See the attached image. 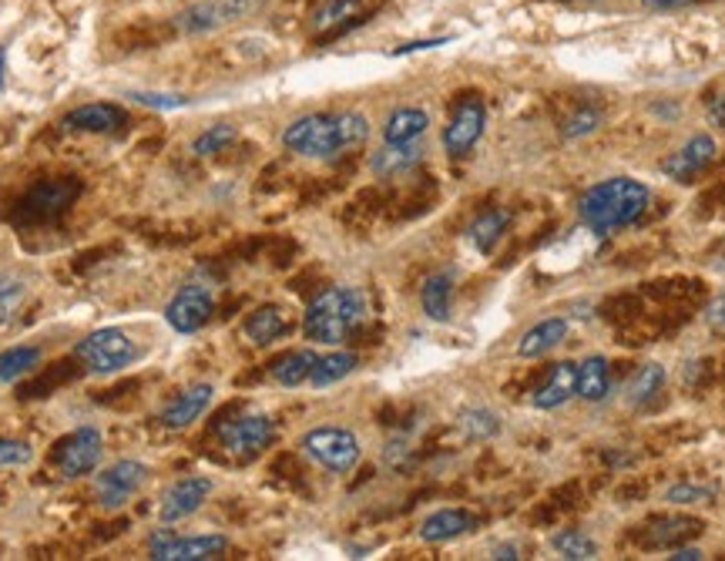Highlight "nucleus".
Returning <instances> with one entry per match:
<instances>
[{"label":"nucleus","mask_w":725,"mask_h":561,"mask_svg":"<svg viewBox=\"0 0 725 561\" xmlns=\"http://www.w3.org/2000/svg\"><path fill=\"white\" fill-rule=\"evenodd\" d=\"M128 124V114L118 104L98 101V104H81L64 114L68 131H84V134H114Z\"/></svg>","instance_id":"15"},{"label":"nucleus","mask_w":725,"mask_h":561,"mask_svg":"<svg viewBox=\"0 0 725 561\" xmlns=\"http://www.w3.org/2000/svg\"><path fill=\"white\" fill-rule=\"evenodd\" d=\"M275 441V424L265 413H245L219 424V444L235 458H252Z\"/></svg>","instance_id":"8"},{"label":"nucleus","mask_w":725,"mask_h":561,"mask_svg":"<svg viewBox=\"0 0 725 561\" xmlns=\"http://www.w3.org/2000/svg\"><path fill=\"white\" fill-rule=\"evenodd\" d=\"M74 357L91 370V373H118L124 367H131L138 360V347L134 340L118 330V327H104V330H94L88 333L78 347H74Z\"/></svg>","instance_id":"4"},{"label":"nucleus","mask_w":725,"mask_h":561,"mask_svg":"<svg viewBox=\"0 0 725 561\" xmlns=\"http://www.w3.org/2000/svg\"><path fill=\"white\" fill-rule=\"evenodd\" d=\"M652 192L635 182V179H605L598 186H592L582 202H577V216L592 232H615L625 229L632 222L642 219V212L648 209Z\"/></svg>","instance_id":"2"},{"label":"nucleus","mask_w":725,"mask_h":561,"mask_svg":"<svg viewBox=\"0 0 725 561\" xmlns=\"http://www.w3.org/2000/svg\"><path fill=\"white\" fill-rule=\"evenodd\" d=\"M209 494H212V481L202 478V474H189V478H182V481L165 488L162 504H159V518L165 524L185 521V518H192L209 501Z\"/></svg>","instance_id":"14"},{"label":"nucleus","mask_w":725,"mask_h":561,"mask_svg":"<svg viewBox=\"0 0 725 561\" xmlns=\"http://www.w3.org/2000/svg\"><path fill=\"white\" fill-rule=\"evenodd\" d=\"M551 544L567 561H592V558H598V544L585 531H561V534L551 538Z\"/></svg>","instance_id":"32"},{"label":"nucleus","mask_w":725,"mask_h":561,"mask_svg":"<svg viewBox=\"0 0 725 561\" xmlns=\"http://www.w3.org/2000/svg\"><path fill=\"white\" fill-rule=\"evenodd\" d=\"M313 367H316V353L313 350H289L279 360H272L269 377L279 387H300V383H310Z\"/></svg>","instance_id":"26"},{"label":"nucleus","mask_w":725,"mask_h":561,"mask_svg":"<svg viewBox=\"0 0 725 561\" xmlns=\"http://www.w3.org/2000/svg\"><path fill=\"white\" fill-rule=\"evenodd\" d=\"M152 558L155 561H209V558H222L229 551V538L225 534H195V538H182L169 528H159L149 538Z\"/></svg>","instance_id":"7"},{"label":"nucleus","mask_w":725,"mask_h":561,"mask_svg":"<svg viewBox=\"0 0 725 561\" xmlns=\"http://www.w3.org/2000/svg\"><path fill=\"white\" fill-rule=\"evenodd\" d=\"M366 320H370V300L363 290L330 287L310 303V310L303 317V333L316 343L340 347L353 333H360Z\"/></svg>","instance_id":"1"},{"label":"nucleus","mask_w":725,"mask_h":561,"mask_svg":"<svg viewBox=\"0 0 725 561\" xmlns=\"http://www.w3.org/2000/svg\"><path fill=\"white\" fill-rule=\"evenodd\" d=\"M38 360H41V350L31 347V343L4 350V353H0V383H14V380H21L28 370L38 367Z\"/></svg>","instance_id":"31"},{"label":"nucleus","mask_w":725,"mask_h":561,"mask_svg":"<svg viewBox=\"0 0 725 561\" xmlns=\"http://www.w3.org/2000/svg\"><path fill=\"white\" fill-rule=\"evenodd\" d=\"M662 383H665V370H662L658 363H648V367H642V370L632 377V383H628V400H632V403H648V400L662 390Z\"/></svg>","instance_id":"35"},{"label":"nucleus","mask_w":725,"mask_h":561,"mask_svg":"<svg viewBox=\"0 0 725 561\" xmlns=\"http://www.w3.org/2000/svg\"><path fill=\"white\" fill-rule=\"evenodd\" d=\"M34 461L31 444L24 441H11V438H0V468H24Z\"/></svg>","instance_id":"38"},{"label":"nucleus","mask_w":725,"mask_h":561,"mask_svg":"<svg viewBox=\"0 0 725 561\" xmlns=\"http://www.w3.org/2000/svg\"><path fill=\"white\" fill-rule=\"evenodd\" d=\"M212 397H215V387H212V383H195V387L182 390V393L162 410V424H165L169 431H185V428H192L195 420L209 410Z\"/></svg>","instance_id":"16"},{"label":"nucleus","mask_w":725,"mask_h":561,"mask_svg":"<svg viewBox=\"0 0 725 561\" xmlns=\"http://www.w3.org/2000/svg\"><path fill=\"white\" fill-rule=\"evenodd\" d=\"M484 124H487V108H484V101L481 98H464L457 108H454V114H451V121H447V128H444V149H447V156H467L477 142H481V134H484Z\"/></svg>","instance_id":"12"},{"label":"nucleus","mask_w":725,"mask_h":561,"mask_svg":"<svg viewBox=\"0 0 725 561\" xmlns=\"http://www.w3.org/2000/svg\"><path fill=\"white\" fill-rule=\"evenodd\" d=\"M24 297H28L24 279H18V276H0V327L14 320V313L21 310Z\"/></svg>","instance_id":"36"},{"label":"nucleus","mask_w":725,"mask_h":561,"mask_svg":"<svg viewBox=\"0 0 725 561\" xmlns=\"http://www.w3.org/2000/svg\"><path fill=\"white\" fill-rule=\"evenodd\" d=\"M491 558H521L517 554V548L514 544H501V548H494V554Z\"/></svg>","instance_id":"44"},{"label":"nucleus","mask_w":725,"mask_h":561,"mask_svg":"<svg viewBox=\"0 0 725 561\" xmlns=\"http://www.w3.org/2000/svg\"><path fill=\"white\" fill-rule=\"evenodd\" d=\"M239 138V131H235V124H212L209 131H202L195 142H192V152L199 156V159H209V156H219V152H225L232 142Z\"/></svg>","instance_id":"33"},{"label":"nucleus","mask_w":725,"mask_h":561,"mask_svg":"<svg viewBox=\"0 0 725 561\" xmlns=\"http://www.w3.org/2000/svg\"><path fill=\"white\" fill-rule=\"evenodd\" d=\"M645 4H652V8H678V4H685V0H645Z\"/></svg>","instance_id":"45"},{"label":"nucleus","mask_w":725,"mask_h":561,"mask_svg":"<svg viewBox=\"0 0 725 561\" xmlns=\"http://www.w3.org/2000/svg\"><path fill=\"white\" fill-rule=\"evenodd\" d=\"M602 128V111L598 108H592V104H585V108H577V111H571L567 118H564V138H585V134H592V131H598Z\"/></svg>","instance_id":"37"},{"label":"nucleus","mask_w":725,"mask_h":561,"mask_svg":"<svg viewBox=\"0 0 725 561\" xmlns=\"http://www.w3.org/2000/svg\"><path fill=\"white\" fill-rule=\"evenodd\" d=\"M356 367H360V357H356V353H350V350H333V353H326V357H316V367H313V373H310V383H313L316 390L333 387V383L346 380Z\"/></svg>","instance_id":"29"},{"label":"nucleus","mask_w":725,"mask_h":561,"mask_svg":"<svg viewBox=\"0 0 725 561\" xmlns=\"http://www.w3.org/2000/svg\"><path fill=\"white\" fill-rule=\"evenodd\" d=\"M4 58H8V51L0 48V88H4Z\"/></svg>","instance_id":"46"},{"label":"nucleus","mask_w":725,"mask_h":561,"mask_svg":"<svg viewBox=\"0 0 725 561\" xmlns=\"http://www.w3.org/2000/svg\"><path fill=\"white\" fill-rule=\"evenodd\" d=\"M474 524H477V518L471 511H464V508H444V511H433L430 518H423L420 538L426 544H444V541H454V538L467 534Z\"/></svg>","instance_id":"18"},{"label":"nucleus","mask_w":725,"mask_h":561,"mask_svg":"<svg viewBox=\"0 0 725 561\" xmlns=\"http://www.w3.org/2000/svg\"><path fill=\"white\" fill-rule=\"evenodd\" d=\"M577 393V363H554L551 373L544 377V383L534 390L531 403L541 410H554L561 403H567Z\"/></svg>","instance_id":"19"},{"label":"nucleus","mask_w":725,"mask_h":561,"mask_svg":"<svg viewBox=\"0 0 725 561\" xmlns=\"http://www.w3.org/2000/svg\"><path fill=\"white\" fill-rule=\"evenodd\" d=\"M420 159H423L420 142H406V146H390V142H383V149L370 159V166H373V172H376L380 179H393V176L410 172Z\"/></svg>","instance_id":"24"},{"label":"nucleus","mask_w":725,"mask_h":561,"mask_svg":"<svg viewBox=\"0 0 725 561\" xmlns=\"http://www.w3.org/2000/svg\"><path fill=\"white\" fill-rule=\"evenodd\" d=\"M698 531H702V521H695V518H658V521L645 524L642 544H648V548H675L678 541H685V538H692Z\"/></svg>","instance_id":"23"},{"label":"nucleus","mask_w":725,"mask_h":561,"mask_svg":"<svg viewBox=\"0 0 725 561\" xmlns=\"http://www.w3.org/2000/svg\"><path fill=\"white\" fill-rule=\"evenodd\" d=\"M282 146L296 156H306V159H333V156L346 152L343 131H340V114L296 118L282 131Z\"/></svg>","instance_id":"3"},{"label":"nucleus","mask_w":725,"mask_h":561,"mask_svg":"<svg viewBox=\"0 0 725 561\" xmlns=\"http://www.w3.org/2000/svg\"><path fill=\"white\" fill-rule=\"evenodd\" d=\"M152 468L144 461H114L108 464L98 478H94V494L104 508H121L128 504L144 484H149Z\"/></svg>","instance_id":"9"},{"label":"nucleus","mask_w":725,"mask_h":561,"mask_svg":"<svg viewBox=\"0 0 725 561\" xmlns=\"http://www.w3.org/2000/svg\"><path fill=\"white\" fill-rule=\"evenodd\" d=\"M426 124H430L426 111H420V108H400V111H393V114L386 118V124H383V142H390V146L420 142L423 131H426Z\"/></svg>","instance_id":"25"},{"label":"nucleus","mask_w":725,"mask_h":561,"mask_svg":"<svg viewBox=\"0 0 725 561\" xmlns=\"http://www.w3.org/2000/svg\"><path fill=\"white\" fill-rule=\"evenodd\" d=\"M612 390V373L605 357H588L585 363H577V397L582 400H605Z\"/></svg>","instance_id":"27"},{"label":"nucleus","mask_w":725,"mask_h":561,"mask_svg":"<svg viewBox=\"0 0 725 561\" xmlns=\"http://www.w3.org/2000/svg\"><path fill=\"white\" fill-rule=\"evenodd\" d=\"M461 428H464V434L471 441H487V438H494L501 431V420H497V413H491L484 407H474V410L461 413Z\"/></svg>","instance_id":"34"},{"label":"nucleus","mask_w":725,"mask_h":561,"mask_svg":"<svg viewBox=\"0 0 725 561\" xmlns=\"http://www.w3.org/2000/svg\"><path fill=\"white\" fill-rule=\"evenodd\" d=\"M708 114H712V121H715V124H722V128H725V94L712 101V108H708Z\"/></svg>","instance_id":"43"},{"label":"nucleus","mask_w":725,"mask_h":561,"mask_svg":"<svg viewBox=\"0 0 725 561\" xmlns=\"http://www.w3.org/2000/svg\"><path fill=\"white\" fill-rule=\"evenodd\" d=\"M303 454L333 474H350L360 464V441L346 428H316L300 441Z\"/></svg>","instance_id":"5"},{"label":"nucleus","mask_w":725,"mask_h":561,"mask_svg":"<svg viewBox=\"0 0 725 561\" xmlns=\"http://www.w3.org/2000/svg\"><path fill=\"white\" fill-rule=\"evenodd\" d=\"M712 159H715V142H712L708 134H695V138H688V142H685L675 156H668V159L662 162V172L685 182V179L698 176Z\"/></svg>","instance_id":"17"},{"label":"nucleus","mask_w":725,"mask_h":561,"mask_svg":"<svg viewBox=\"0 0 725 561\" xmlns=\"http://www.w3.org/2000/svg\"><path fill=\"white\" fill-rule=\"evenodd\" d=\"M81 196L78 179H41L18 206V222H54L61 219Z\"/></svg>","instance_id":"6"},{"label":"nucleus","mask_w":725,"mask_h":561,"mask_svg":"<svg viewBox=\"0 0 725 561\" xmlns=\"http://www.w3.org/2000/svg\"><path fill=\"white\" fill-rule=\"evenodd\" d=\"M131 98L149 108H182L185 104L182 94H155V91H131Z\"/></svg>","instance_id":"40"},{"label":"nucleus","mask_w":725,"mask_h":561,"mask_svg":"<svg viewBox=\"0 0 725 561\" xmlns=\"http://www.w3.org/2000/svg\"><path fill=\"white\" fill-rule=\"evenodd\" d=\"M101 454H104V438L98 428H78L74 434H68L58 451H54V464L64 478H84V474H94L98 464H101Z\"/></svg>","instance_id":"10"},{"label":"nucleus","mask_w":725,"mask_h":561,"mask_svg":"<svg viewBox=\"0 0 725 561\" xmlns=\"http://www.w3.org/2000/svg\"><path fill=\"white\" fill-rule=\"evenodd\" d=\"M564 337H567V320H561V317H547V320L534 323V327L521 337V343H517V357H524V360H537V357H544L547 350H554Z\"/></svg>","instance_id":"20"},{"label":"nucleus","mask_w":725,"mask_h":561,"mask_svg":"<svg viewBox=\"0 0 725 561\" xmlns=\"http://www.w3.org/2000/svg\"><path fill=\"white\" fill-rule=\"evenodd\" d=\"M215 313V297L205 283H189L182 287L169 307H165V320L175 333H199Z\"/></svg>","instance_id":"11"},{"label":"nucleus","mask_w":725,"mask_h":561,"mask_svg":"<svg viewBox=\"0 0 725 561\" xmlns=\"http://www.w3.org/2000/svg\"><path fill=\"white\" fill-rule=\"evenodd\" d=\"M715 491L712 488H698V484H675L668 491V501L672 504H702V501H712Z\"/></svg>","instance_id":"39"},{"label":"nucleus","mask_w":725,"mask_h":561,"mask_svg":"<svg viewBox=\"0 0 725 561\" xmlns=\"http://www.w3.org/2000/svg\"><path fill=\"white\" fill-rule=\"evenodd\" d=\"M668 558H672V561H698L702 551H698V548H682V544H675Z\"/></svg>","instance_id":"41"},{"label":"nucleus","mask_w":725,"mask_h":561,"mask_svg":"<svg viewBox=\"0 0 725 561\" xmlns=\"http://www.w3.org/2000/svg\"><path fill=\"white\" fill-rule=\"evenodd\" d=\"M356 14H360V0H323L313 11V28L320 34H340L353 24Z\"/></svg>","instance_id":"30"},{"label":"nucleus","mask_w":725,"mask_h":561,"mask_svg":"<svg viewBox=\"0 0 725 561\" xmlns=\"http://www.w3.org/2000/svg\"><path fill=\"white\" fill-rule=\"evenodd\" d=\"M255 0H202V4H192L189 11H182L175 18V28L182 34H209L242 14L252 11Z\"/></svg>","instance_id":"13"},{"label":"nucleus","mask_w":725,"mask_h":561,"mask_svg":"<svg viewBox=\"0 0 725 561\" xmlns=\"http://www.w3.org/2000/svg\"><path fill=\"white\" fill-rule=\"evenodd\" d=\"M708 323H712V327H725V300L712 303V310H708Z\"/></svg>","instance_id":"42"},{"label":"nucleus","mask_w":725,"mask_h":561,"mask_svg":"<svg viewBox=\"0 0 725 561\" xmlns=\"http://www.w3.org/2000/svg\"><path fill=\"white\" fill-rule=\"evenodd\" d=\"M507 226H511V212H507V209H487V212H481V216L471 222L467 239L474 242L477 252H491V249L501 242V236L507 232Z\"/></svg>","instance_id":"28"},{"label":"nucleus","mask_w":725,"mask_h":561,"mask_svg":"<svg viewBox=\"0 0 725 561\" xmlns=\"http://www.w3.org/2000/svg\"><path fill=\"white\" fill-rule=\"evenodd\" d=\"M242 330L255 347H269V343H275L279 337H285L289 330H293V323H289L282 307H259L255 313H249Z\"/></svg>","instance_id":"22"},{"label":"nucleus","mask_w":725,"mask_h":561,"mask_svg":"<svg viewBox=\"0 0 725 561\" xmlns=\"http://www.w3.org/2000/svg\"><path fill=\"white\" fill-rule=\"evenodd\" d=\"M451 300H454V276L451 272H433L423 290H420V307L433 323L451 320Z\"/></svg>","instance_id":"21"}]
</instances>
